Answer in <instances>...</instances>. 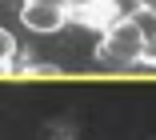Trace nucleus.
Here are the masks:
<instances>
[{"mask_svg":"<svg viewBox=\"0 0 156 140\" xmlns=\"http://www.w3.org/2000/svg\"><path fill=\"white\" fill-rule=\"evenodd\" d=\"M148 56H152V60H156V44H152V48H148Z\"/></svg>","mask_w":156,"mask_h":140,"instance_id":"obj_9","label":"nucleus"},{"mask_svg":"<svg viewBox=\"0 0 156 140\" xmlns=\"http://www.w3.org/2000/svg\"><path fill=\"white\" fill-rule=\"evenodd\" d=\"M20 20L32 32H60L68 24V4H60V0H24Z\"/></svg>","mask_w":156,"mask_h":140,"instance_id":"obj_3","label":"nucleus"},{"mask_svg":"<svg viewBox=\"0 0 156 140\" xmlns=\"http://www.w3.org/2000/svg\"><path fill=\"white\" fill-rule=\"evenodd\" d=\"M68 20L72 24H80V28H92V32H104L112 28V24H120L124 20V12H120V0H80V4H72L68 8Z\"/></svg>","mask_w":156,"mask_h":140,"instance_id":"obj_2","label":"nucleus"},{"mask_svg":"<svg viewBox=\"0 0 156 140\" xmlns=\"http://www.w3.org/2000/svg\"><path fill=\"white\" fill-rule=\"evenodd\" d=\"M132 24L144 32V40H148V44H156V12H144V8H136V12H132Z\"/></svg>","mask_w":156,"mask_h":140,"instance_id":"obj_5","label":"nucleus"},{"mask_svg":"<svg viewBox=\"0 0 156 140\" xmlns=\"http://www.w3.org/2000/svg\"><path fill=\"white\" fill-rule=\"evenodd\" d=\"M148 48H152V44L144 40V32L132 24V16H124L120 24H112L104 36H100V44H96V60H100V68H108V72H120V76H124V68L136 64V60H144Z\"/></svg>","mask_w":156,"mask_h":140,"instance_id":"obj_1","label":"nucleus"},{"mask_svg":"<svg viewBox=\"0 0 156 140\" xmlns=\"http://www.w3.org/2000/svg\"><path fill=\"white\" fill-rule=\"evenodd\" d=\"M12 76H32V80H40V76H60V64H44V60L28 56V52H16Z\"/></svg>","mask_w":156,"mask_h":140,"instance_id":"obj_4","label":"nucleus"},{"mask_svg":"<svg viewBox=\"0 0 156 140\" xmlns=\"http://www.w3.org/2000/svg\"><path fill=\"white\" fill-rule=\"evenodd\" d=\"M16 52H20V48H16V40H12V32H8V28H0V64H12Z\"/></svg>","mask_w":156,"mask_h":140,"instance_id":"obj_6","label":"nucleus"},{"mask_svg":"<svg viewBox=\"0 0 156 140\" xmlns=\"http://www.w3.org/2000/svg\"><path fill=\"white\" fill-rule=\"evenodd\" d=\"M136 8H144V12H156V0H132Z\"/></svg>","mask_w":156,"mask_h":140,"instance_id":"obj_7","label":"nucleus"},{"mask_svg":"<svg viewBox=\"0 0 156 140\" xmlns=\"http://www.w3.org/2000/svg\"><path fill=\"white\" fill-rule=\"evenodd\" d=\"M60 4H68V8H72V4H80V0H60Z\"/></svg>","mask_w":156,"mask_h":140,"instance_id":"obj_8","label":"nucleus"}]
</instances>
